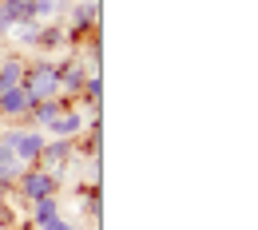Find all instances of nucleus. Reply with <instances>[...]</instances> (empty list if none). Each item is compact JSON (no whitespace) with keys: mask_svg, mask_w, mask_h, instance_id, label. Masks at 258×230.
<instances>
[{"mask_svg":"<svg viewBox=\"0 0 258 230\" xmlns=\"http://www.w3.org/2000/svg\"><path fill=\"white\" fill-rule=\"evenodd\" d=\"M76 159V139H48L44 143V151H40V163L36 167H48V171H64L68 163Z\"/></svg>","mask_w":258,"mask_h":230,"instance_id":"nucleus-6","label":"nucleus"},{"mask_svg":"<svg viewBox=\"0 0 258 230\" xmlns=\"http://www.w3.org/2000/svg\"><path fill=\"white\" fill-rule=\"evenodd\" d=\"M80 96H84V103L92 107V115H99V103H103V84H99V71H88V80H84Z\"/></svg>","mask_w":258,"mask_h":230,"instance_id":"nucleus-13","label":"nucleus"},{"mask_svg":"<svg viewBox=\"0 0 258 230\" xmlns=\"http://www.w3.org/2000/svg\"><path fill=\"white\" fill-rule=\"evenodd\" d=\"M16 191H20V198L36 202V198L56 195V191H60V175H56V171H48V167H36V163H32V167H24V171H20Z\"/></svg>","mask_w":258,"mask_h":230,"instance_id":"nucleus-3","label":"nucleus"},{"mask_svg":"<svg viewBox=\"0 0 258 230\" xmlns=\"http://www.w3.org/2000/svg\"><path fill=\"white\" fill-rule=\"evenodd\" d=\"M84 127H88V119H84V111H80V107H64V111L48 123L52 139H80Z\"/></svg>","mask_w":258,"mask_h":230,"instance_id":"nucleus-7","label":"nucleus"},{"mask_svg":"<svg viewBox=\"0 0 258 230\" xmlns=\"http://www.w3.org/2000/svg\"><path fill=\"white\" fill-rule=\"evenodd\" d=\"M4 8L12 12V20H32V0H4Z\"/></svg>","mask_w":258,"mask_h":230,"instance_id":"nucleus-16","label":"nucleus"},{"mask_svg":"<svg viewBox=\"0 0 258 230\" xmlns=\"http://www.w3.org/2000/svg\"><path fill=\"white\" fill-rule=\"evenodd\" d=\"M28 111H32V96L24 88H12V92L0 96V115L4 119H28Z\"/></svg>","mask_w":258,"mask_h":230,"instance_id":"nucleus-8","label":"nucleus"},{"mask_svg":"<svg viewBox=\"0 0 258 230\" xmlns=\"http://www.w3.org/2000/svg\"><path fill=\"white\" fill-rule=\"evenodd\" d=\"M56 80H60V99H76L84 80H88V64L84 56H72V60H60L56 64Z\"/></svg>","mask_w":258,"mask_h":230,"instance_id":"nucleus-5","label":"nucleus"},{"mask_svg":"<svg viewBox=\"0 0 258 230\" xmlns=\"http://www.w3.org/2000/svg\"><path fill=\"white\" fill-rule=\"evenodd\" d=\"M64 44H68V28H64V24H40L36 48H48V52H56V48H64Z\"/></svg>","mask_w":258,"mask_h":230,"instance_id":"nucleus-12","label":"nucleus"},{"mask_svg":"<svg viewBox=\"0 0 258 230\" xmlns=\"http://www.w3.org/2000/svg\"><path fill=\"white\" fill-rule=\"evenodd\" d=\"M36 230H76V226L68 222L64 214H56V218H48V222H40V226H36Z\"/></svg>","mask_w":258,"mask_h":230,"instance_id":"nucleus-17","label":"nucleus"},{"mask_svg":"<svg viewBox=\"0 0 258 230\" xmlns=\"http://www.w3.org/2000/svg\"><path fill=\"white\" fill-rule=\"evenodd\" d=\"M68 4H72V0H68Z\"/></svg>","mask_w":258,"mask_h":230,"instance_id":"nucleus-20","label":"nucleus"},{"mask_svg":"<svg viewBox=\"0 0 258 230\" xmlns=\"http://www.w3.org/2000/svg\"><path fill=\"white\" fill-rule=\"evenodd\" d=\"M64 8H68V0H32V20H40V24H60Z\"/></svg>","mask_w":258,"mask_h":230,"instance_id":"nucleus-11","label":"nucleus"},{"mask_svg":"<svg viewBox=\"0 0 258 230\" xmlns=\"http://www.w3.org/2000/svg\"><path fill=\"white\" fill-rule=\"evenodd\" d=\"M12 28H16V20H12V12H8V8H4V0H0V36H8Z\"/></svg>","mask_w":258,"mask_h":230,"instance_id":"nucleus-18","label":"nucleus"},{"mask_svg":"<svg viewBox=\"0 0 258 230\" xmlns=\"http://www.w3.org/2000/svg\"><path fill=\"white\" fill-rule=\"evenodd\" d=\"M64 107H68V99H60V96L56 99H40V103H32V111H28V123L40 127V131H48V123H52Z\"/></svg>","mask_w":258,"mask_h":230,"instance_id":"nucleus-9","label":"nucleus"},{"mask_svg":"<svg viewBox=\"0 0 258 230\" xmlns=\"http://www.w3.org/2000/svg\"><path fill=\"white\" fill-rule=\"evenodd\" d=\"M0 143H8V151L24 167H32V163H40V151L48 143V131H40V127H12V131L0 135Z\"/></svg>","mask_w":258,"mask_h":230,"instance_id":"nucleus-2","label":"nucleus"},{"mask_svg":"<svg viewBox=\"0 0 258 230\" xmlns=\"http://www.w3.org/2000/svg\"><path fill=\"white\" fill-rule=\"evenodd\" d=\"M0 60H4V48H0Z\"/></svg>","mask_w":258,"mask_h":230,"instance_id":"nucleus-19","label":"nucleus"},{"mask_svg":"<svg viewBox=\"0 0 258 230\" xmlns=\"http://www.w3.org/2000/svg\"><path fill=\"white\" fill-rule=\"evenodd\" d=\"M68 12V40H80V36L99 32V0H72L64 8Z\"/></svg>","mask_w":258,"mask_h":230,"instance_id":"nucleus-4","label":"nucleus"},{"mask_svg":"<svg viewBox=\"0 0 258 230\" xmlns=\"http://www.w3.org/2000/svg\"><path fill=\"white\" fill-rule=\"evenodd\" d=\"M56 214H60V198H56V195H44V198H36V202H32V226L56 218Z\"/></svg>","mask_w":258,"mask_h":230,"instance_id":"nucleus-14","label":"nucleus"},{"mask_svg":"<svg viewBox=\"0 0 258 230\" xmlns=\"http://www.w3.org/2000/svg\"><path fill=\"white\" fill-rule=\"evenodd\" d=\"M8 36H16V40H20L24 48H36V36H40V20H20V24H16V28H12Z\"/></svg>","mask_w":258,"mask_h":230,"instance_id":"nucleus-15","label":"nucleus"},{"mask_svg":"<svg viewBox=\"0 0 258 230\" xmlns=\"http://www.w3.org/2000/svg\"><path fill=\"white\" fill-rule=\"evenodd\" d=\"M20 80H24V60L20 56H4L0 60V96L12 92V88H20Z\"/></svg>","mask_w":258,"mask_h":230,"instance_id":"nucleus-10","label":"nucleus"},{"mask_svg":"<svg viewBox=\"0 0 258 230\" xmlns=\"http://www.w3.org/2000/svg\"><path fill=\"white\" fill-rule=\"evenodd\" d=\"M20 88L32 96V103H40V99H56V96H60L56 64H52V60H36V64H24V80H20Z\"/></svg>","mask_w":258,"mask_h":230,"instance_id":"nucleus-1","label":"nucleus"}]
</instances>
